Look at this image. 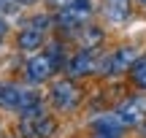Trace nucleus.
Masks as SVG:
<instances>
[{"instance_id": "1", "label": "nucleus", "mask_w": 146, "mask_h": 138, "mask_svg": "<svg viewBox=\"0 0 146 138\" xmlns=\"http://www.w3.org/2000/svg\"><path fill=\"white\" fill-rule=\"evenodd\" d=\"M116 117L122 119L125 127H135V125H141L143 117H146V95H133V98H127V100L119 106Z\"/></svg>"}, {"instance_id": "2", "label": "nucleus", "mask_w": 146, "mask_h": 138, "mask_svg": "<svg viewBox=\"0 0 146 138\" xmlns=\"http://www.w3.org/2000/svg\"><path fill=\"white\" fill-rule=\"evenodd\" d=\"M52 103L60 108V111H70V108L78 103V90H76V84L68 81V79L57 81V84L52 87Z\"/></svg>"}, {"instance_id": "3", "label": "nucleus", "mask_w": 146, "mask_h": 138, "mask_svg": "<svg viewBox=\"0 0 146 138\" xmlns=\"http://www.w3.org/2000/svg\"><path fill=\"white\" fill-rule=\"evenodd\" d=\"M54 60L49 57V54H35V57H30V62H27V81H33V84H41V81H49V76L54 73Z\"/></svg>"}, {"instance_id": "4", "label": "nucleus", "mask_w": 146, "mask_h": 138, "mask_svg": "<svg viewBox=\"0 0 146 138\" xmlns=\"http://www.w3.org/2000/svg\"><path fill=\"white\" fill-rule=\"evenodd\" d=\"M70 76H87V73H95L98 70V57H95V49L84 46L81 52H76V57L70 60L68 65Z\"/></svg>"}, {"instance_id": "5", "label": "nucleus", "mask_w": 146, "mask_h": 138, "mask_svg": "<svg viewBox=\"0 0 146 138\" xmlns=\"http://www.w3.org/2000/svg\"><path fill=\"white\" fill-rule=\"evenodd\" d=\"M25 138H49L54 133V122L49 117H38V119H22L19 125Z\"/></svg>"}, {"instance_id": "6", "label": "nucleus", "mask_w": 146, "mask_h": 138, "mask_svg": "<svg viewBox=\"0 0 146 138\" xmlns=\"http://www.w3.org/2000/svg\"><path fill=\"white\" fill-rule=\"evenodd\" d=\"M103 14L108 16L111 22L122 25V22L130 19V14H133V3H130V0H103Z\"/></svg>"}, {"instance_id": "7", "label": "nucleus", "mask_w": 146, "mask_h": 138, "mask_svg": "<svg viewBox=\"0 0 146 138\" xmlns=\"http://www.w3.org/2000/svg\"><path fill=\"white\" fill-rule=\"evenodd\" d=\"M22 95H25V90H19L16 84H5V81H0V108H19L22 103Z\"/></svg>"}, {"instance_id": "8", "label": "nucleus", "mask_w": 146, "mask_h": 138, "mask_svg": "<svg viewBox=\"0 0 146 138\" xmlns=\"http://www.w3.org/2000/svg\"><path fill=\"white\" fill-rule=\"evenodd\" d=\"M135 65V52L133 49H116L111 52V73H122L125 68Z\"/></svg>"}, {"instance_id": "9", "label": "nucleus", "mask_w": 146, "mask_h": 138, "mask_svg": "<svg viewBox=\"0 0 146 138\" xmlns=\"http://www.w3.org/2000/svg\"><path fill=\"white\" fill-rule=\"evenodd\" d=\"M43 41V30L41 27H25V30L19 33V49H25V52H33V49H38Z\"/></svg>"}, {"instance_id": "10", "label": "nucleus", "mask_w": 146, "mask_h": 138, "mask_svg": "<svg viewBox=\"0 0 146 138\" xmlns=\"http://www.w3.org/2000/svg\"><path fill=\"white\" fill-rule=\"evenodd\" d=\"M125 127L122 125V119L116 117V114H108V117H100L95 119V130L98 133H108V135H119V130Z\"/></svg>"}, {"instance_id": "11", "label": "nucleus", "mask_w": 146, "mask_h": 138, "mask_svg": "<svg viewBox=\"0 0 146 138\" xmlns=\"http://www.w3.org/2000/svg\"><path fill=\"white\" fill-rule=\"evenodd\" d=\"M130 76H133V81H135L141 90H146V54L135 60V65L130 68Z\"/></svg>"}, {"instance_id": "12", "label": "nucleus", "mask_w": 146, "mask_h": 138, "mask_svg": "<svg viewBox=\"0 0 146 138\" xmlns=\"http://www.w3.org/2000/svg\"><path fill=\"white\" fill-rule=\"evenodd\" d=\"M19 5L22 3H16V0H0V16H3V14H16Z\"/></svg>"}, {"instance_id": "13", "label": "nucleus", "mask_w": 146, "mask_h": 138, "mask_svg": "<svg viewBox=\"0 0 146 138\" xmlns=\"http://www.w3.org/2000/svg\"><path fill=\"white\" fill-rule=\"evenodd\" d=\"M49 3H52L54 8H60V11H65V8H70V5H73V0H49Z\"/></svg>"}, {"instance_id": "14", "label": "nucleus", "mask_w": 146, "mask_h": 138, "mask_svg": "<svg viewBox=\"0 0 146 138\" xmlns=\"http://www.w3.org/2000/svg\"><path fill=\"white\" fill-rule=\"evenodd\" d=\"M5 33H8V27H5V22L0 19V43H3V38H5Z\"/></svg>"}, {"instance_id": "15", "label": "nucleus", "mask_w": 146, "mask_h": 138, "mask_svg": "<svg viewBox=\"0 0 146 138\" xmlns=\"http://www.w3.org/2000/svg\"><path fill=\"white\" fill-rule=\"evenodd\" d=\"M16 3H22V5H33V3H38V0H16Z\"/></svg>"}, {"instance_id": "16", "label": "nucleus", "mask_w": 146, "mask_h": 138, "mask_svg": "<svg viewBox=\"0 0 146 138\" xmlns=\"http://www.w3.org/2000/svg\"><path fill=\"white\" fill-rule=\"evenodd\" d=\"M98 138H119V135H108V133H98Z\"/></svg>"}, {"instance_id": "17", "label": "nucleus", "mask_w": 146, "mask_h": 138, "mask_svg": "<svg viewBox=\"0 0 146 138\" xmlns=\"http://www.w3.org/2000/svg\"><path fill=\"white\" fill-rule=\"evenodd\" d=\"M143 3H146V0H143Z\"/></svg>"}]
</instances>
